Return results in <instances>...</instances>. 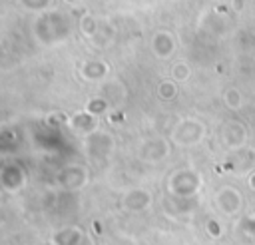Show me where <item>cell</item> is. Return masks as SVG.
Segmentation results:
<instances>
[{
  "label": "cell",
  "instance_id": "obj_19",
  "mask_svg": "<svg viewBox=\"0 0 255 245\" xmlns=\"http://www.w3.org/2000/svg\"><path fill=\"white\" fill-rule=\"evenodd\" d=\"M171 78H173V82H183V80H187V78H189V68H187V64H175V66L171 68Z\"/></svg>",
  "mask_w": 255,
  "mask_h": 245
},
{
  "label": "cell",
  "instance_id": "obj_12",
  "mask_svg": "<svg viewBox=\"0 0 255 245\" xmlns=\"http://www.w3.org/2000/svg\"><path fill=\"white\" fill-rule=\"evenodd\" d=\"M110 72V66L102 60H88L80 66V74L84 80H90V82H100L108 76Z\"/></svg>",
  "mask_w": 255,
  "mask_h": 245
},
{
  "label": "cell",
  "instance_id": "obj_4",
  "mask_svg": "<svg viewBox=\"0 0 255 245\" xmlns=\"http://www.w3.org/2000/svg\"><path fill=\"white\" fill-rule=\"evenodd\" d=\"M86 181H88V171H86V167H82V165H66V167L58 173V183H60V187H64V189H68V191H74V189L84 187Z\"/></svg>",
  "mask_w": 255,
  "mask_h": 245
},
{
  "label": "cell",
  "instance_id": "obj_7",
  "mask_svg": "<svg viewBox=\"0 0 255 245\" xmlns=\"http://www.w3.org/2000/svg\"><path fill=\"white\" fill-rule=\"evenodd\" d=\"M167 153H169V143H167L165 139H159V137L147 139V141H143L141 147H139V157H141L143 161H149V163L167 157Z\"/></svg>",
  "mask_w": 255,
  "mask_h": 245
},
{
  "label": "cell",
  "instance_id": "obj_9",
  "mask_svg": "<svg viewBox=\"0 0 255 245\" xmlns=\"http://www.w3.org/2000/svg\"><path fill=\"white\" fill-rule=\"evenodd\" d=\"M84 239H86L84 231H82L80 227H76V225L60 227V229H56V231L52 233V237H50V241H52L54 245H82Z\"/></svg>",
  "mask_w": 255,
  "mask_h": 245
},
{
  "label": "cell",
  "instance_id": "obj_2",
  "mask_svg": "<svg viewBox=\"0 0 255 245\" xmlns=\"http://www.w3.org/2000/svg\"><path fill=\"white\" fill-rule=\"evenodd\" d=\"M203 135H205V125L199 120H183L173 129L171 139L177 145H195L203 139Z\"/></svg>",
  "mask_w": 255,
  "mask_h": 245
},
{
  "label": "cell",
  "instance_id": "obj_22",
  "mask_svg": "<svg viewBox=\"0 0 255 245\" xmlns=\"http://www.w3.org/2000/svg\"><path fill=\"white\" fill-rule=\"evenodd\" d=\"M38 245H54L52 241H42V243H38Z\"/></svg>",
  "mask_w": 255,
  "mask_h": 245
},
{
  "label": "cell",
  "instance_id": "obj_15",
  "mask_svg": "<svg viewBox=\"0 0 255 245\" xmlns=\"http://www.w3.org/2000/svg\"><path fill=\"white\" fill-rule=\"evenodd\" d=\"M157 96H159L161 100H173V98L177 96V86H175V82H173V80L161 82V84L157 86Z\"/></svg>",
  "mask_w": 255,
  "mask_h": 245
},
{
  "label": "cell",
  "instance_id": "obj_10",
  "mask_svg": "<svg viewBox=\"0 0 255 245\" xmlns=\"http://www.w3.org/2000/svg\"><path fill=\"white\" fill-rule=\"evenodd\" d=\"M0 181L6 191H20L26 183V177L18 165H4L2 173H0Z\"/></svg>",
  "mask_w": 255,
  "mask_h": 245
},
{
  "label": "cell",
  "instance_id": "obj_18",
  "mask_svg": "<svg viewBox=\"0 0 255 245\" xmlns=\"http://www.w3.org/2000/svg\"><path fill=\"white\" fill-rule=\"evenodd\" d=\"M106 110H108V102L102 100V98L90 100V102L86 104V112H90V114H94V116H100V114H104Z\"/></svg>",
  "mask_w": 255,
  "mask_h": 245
},
{
  "label": "cell",
  "instance_id": "obj_13",
  "mask_svg": "<svg viewBox=\"0 0 255 245\" xmlns=\"http://www.w3.org/2000/svg\"><path fill=\"white\" fill-rule=\"evenodd\" d=\"M169 199H171L173 203L165 201V209H167L169 213H173V215L189 213V211L195 209V199H193V197H175V195H171Z\"/></svg>",
  "mask_w": 255,
  "mask_h": 245
},
{
  "label": "cell",
  "instance_id": "obj_20",
  "mask_svg": "<svg viewBox=\"0 0 255 245\" xmlns=\"http://www.w3.org/2000/svg\"><path fill=\"white\" fill-rule=\"evenodd\" d=\"M205 227H207V233H209L211 237H219V235H221V225H219L217 219H209Z\"/></svg>",
  "mask_w": 255,
  "mask_h": 245
},
{
  "label": "cell",
  "instance_id": "obj_3",
  "mask_svg": "<svg viewBox=\"0 0 255 245\" xmlns=\"http://www.w3.org/2000/svg\"><path fill=\"white\" fill-rule=\"evenodd\" d=\"M215 203H217V209L223 213V215H235L241 211V205H243V197L241 193L235 189V187H221L215 195Z\"/></svg>",
  "mask_w": 255,
  "mask_h": 245
},
{
  "label": "cell",
  "instance_id": "obj_6",
  "mask_svg": "<svg viewBox=\"0 0 255 245\" xmlns=\"http://www.w3.org/2000/svg\"><path fill=\"white\" fill-rule=\"evenodd\" d=\"M114 147V141L110 139V135L106 133H92L86 139V153L92 159H102L106 157Z\"/></svg>",
  "mask_w": 255,
  "mask_h": 245
},
{
  "label": "cell",
  "instance_id": "obj_14",
  "mask_svg": "<svg viewBox=\"0 0 255 245\" xmlns=\"http://www.w3.org/2000/svg\"><path fill=\"white\" fill-rule=\"evenodd\" d=\"M153 52L161 58H167L171 52H173V42L167 34H157L153 38Z\"/></svg>",
  "mask_w": 255,
  "mask_h": 245
},
{
  "label": "cell",
  "instance_id": "obj_5",
  "mask_svg": "<svg viewBox=\"0 0 255 245\" xmlns=\"http://www.w3.org/2000/svg\"><path fill=\"white\" fill-rule=\"evenodd\" d=\"M219 137H221V143H225L229 149H237V147H241V145L245 143L247 133H245V127H243L239 122L229 120V122H225V123L221 125Z\"/></svg>",
  "mask_w": 255,
  "mask_h": 245
},
{
  "label": "cell",
  "instance_id": "obj_11",
  "mask_svg": "<svg viewBox=\"0 0 255 245\" xmlns=\"http://www.w3.org/2000/svg\"><path fill=\"white\" fill-rule=\"evenodd\" d=\"M70 125H72L74 131H78L82 135H92L98 129V116H94V114H90V112L84 110L82 114H76L70 120Z\"/></svg>",
  "mask_w": 255,
  "mask_h": 245
},
{
  "label": "cell",
  "instance_id": "obj_1",
  "mask_svg": "<svg viewBox=\"0 0 255 245\" xmlns=\"http://www.w3.org/2000/svg\"><path fill=\"white\" fill-rule=\"evenodd\" d=\"M201 187V179L191 169H179L169 179V191L175 197H193Z\"/></svg>",
  "mask_w": 255,
  "mask_h": 245
},
{
  "label": "cell",
  "instance_id": "obj_16",
  "mask_svg": "<svg viewBox=\"0 0 255 245\" xmlns=\"http://www.w3.org/2000/svg\"><path fill=\"white\" fill-rule=\"evenodd\" d=\"M223 102L229 110H239L241 108V94L235 90V88H229L225 94H223Z\"/></svg>",
  "mask_w": 255,
  "mask_h": 245
},
{
  "label": "cell",
  "instance_id": "obj_17",
  "mask_svg": "<svg viewBox=\"0 0 255 245\" xmlns=\"http://www.w3.org/2000/svg\"><path fill=\"white\" fill-rule=\"evenodd\" d=\"M237 227L241 229V233H243V235H247L249 239H255V217H253V215L243 217V219L239 221V225H237Z\"/></svg>",
  "mask_w": 255,
  "mask_h": 245
},
{
  "label": "cell",
  "instance_id": "obj_8",
  "mask_svg": "<svg viewBox=\"0 0 255 245\" xmlns=\"http://www.w3.org/2000/svg\"><path fill=\"white\" fill-rule=\"evenodd\" d=\"M122 205L124 209L128 211H143L151 205V193L143 187H135V189H129L124 199H122Z\"/></svg>",
  "mask_w": 255,
  "mask_h": 245
},
{
  "label": "cell",
  "instance_id": "obj_21",
  "mask_svg": "<svg viewBox=\"0 0 255 245\" xmlns=\"http://www.w3.org/2000/svg\"><path fill=\"white\" fill-rule=\"evenodd\" d=\"M249 185H251V189H255V175L249 177Z\"/></svg>",
  "mask_w": 255,
  "mask_h": 245
}]
</instances>
